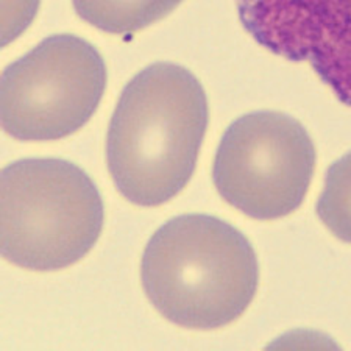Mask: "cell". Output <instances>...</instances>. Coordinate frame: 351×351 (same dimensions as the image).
Returning a JSON list of instances; mask_svg holds the SVG:
<instances>
[{"label": "cell", "mask_w": 351, "mask_h": 351, "mask_svg": "<svg viewBox=\"0 0 351 351\" xmlns=\"http://www.w3.org/2000/svg\"><path fill=\"white\" fill-rule=\"evenodd\" d=\"M89 25L112 35H132L166 18L183 0H72Z\"/></svg>", "instance_id": "cell-7"}, {"label": "cell", "mask_w": 351, "mask_h": 351, "mask_svg": "<svg viewBox=\"0 0 351 351\" xmlns=\"http://www.w3.org/2000/svg\"><path fill=\"white\" fill-rule=\"evenodd\" d=\"M209 108L200 82L172 63L132 78L111 117L106 162L119 192L139 206L180 194L195 171Z\"/></svg>", "instance_id": "cell-1"}, {"label": "cell", "mask_w": 351, "mask_h": 351, "mask_svg": "<svg viewBox=\"0 0 351 351\" xmlns=\"http://www.w3.org/2000/svg\"><path fill=\"white\" fill-rule=\"evenodd\" d=\"M106 86L99 50L73 35L45 38L2 75V125L19 141H53L80 130Z\"/></svg>", "instance_id": "cell-5"}, {"label": "cell", "mask_w": 351, "mask_h": 351, "mask_svg": "<svg viewBox=\"0 0 351 351\" xmlns=\"http://www.w3.org/2000/svg\"><path fill=\"white\" fill-rule=\"evenodd\" d=\"M252 38L292 63H309L351 106V0H236Z\"/></svg>", "instance_id": "cell-6"}, {"label": "cell", "mask_w": 351, "mask_h": 351, "mask_svg": "<svg viewBox=\"0 0 351 351\" xmlns=\"http://www.w3.org/2000/svg\"><path fill=\"white\" fill-rule=\"evenodd\" d=\"M2 254L22 269L50 271L80 261L104 226V202L75 164L28 158L2 171Z\"/></svg>", "instance_id": "cell-3"}, {"label": "cell", "mask_w": 351, "mask_h": 351, "mask_svg": "<svg viewBox=\"0 0 351 351\" xmlns=\"http://www.w3.org/2000/svg\"><path fill=\"white\" fill-rule=\"evenodd\" d=\"M315 147L282 112H248L220 139L213 180L220 197L245 216L275 220L295 211L311 186Z\"/></svg>", "instance_id": "cell-4"}, {"label": "cell", "mask_w": 351, "mask_h": 351, "mask_svg": "<svg viewBox=\"0 0 351 351\" xmlns=\"http://www.w3.org/2000/svg\"><path fill=\"white\" fill-rule=\"evenodd\" d=\"M317 216L337 239L351 243V152L328 169Z\"/></svg>", "instance_id": "cell-8"}, {"label": "cell", "mask_w": 351, "mask_h": 351, "mask_svg": "<svg viewBox=\"0 0 351 351\" xmlns=\"http://www.w3.org/2000/svg\"><path fill=\"white\" fill-rule=\"evenodd\" d=\"M141 275L150 303L169 322L216 330L250 306L259 265L252 243L233 225L206 214H184L152 236Z\"/></svg>", "instance_id": "cell-2"}]
</instances>
